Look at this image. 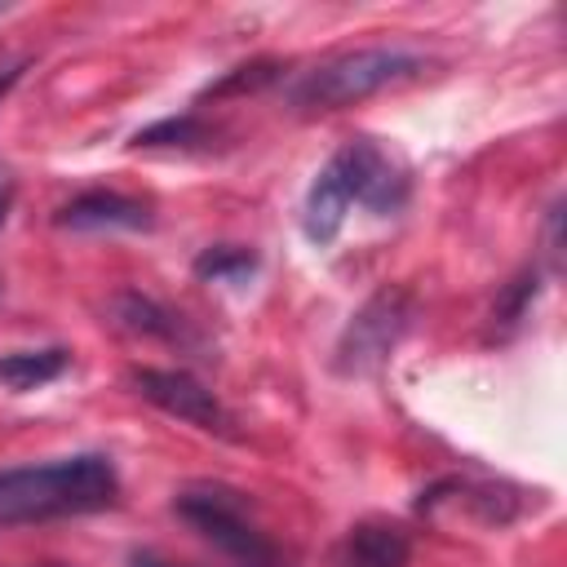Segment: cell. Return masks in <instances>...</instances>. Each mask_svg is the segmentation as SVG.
Returning <instances> with one entry per match:
<instances>
[{
  "label": "cell",
  "mask_w": 567,
  "mask_h": 567,
  "mask_svg": "<svg viewBox=\"0 0 567 567\" xmlns=\"http://www.w3.org/2000/svg\"><path fill=\"white\" fill-rule=\"evenodd\" d=\"M403 199H408V173L390 159V151L377 146L372 137H350L323 159V168L306 186L301 235L315 248H328L341 235L354 204L377 217H390L403 208Z\"/></svg>",
  "instance_id": "obj_1"
},
{
  "label": "cell",
  "mask_w": 567,
  "mask_h": 567,
  "mask_svg": "<svg viewBox=\"0 0 567 567\" xmlns=\"http://www.w3.org/2000/svg\"><path fill=\"white\" fill-rule=\"evenodd\" d=\"M120 501V470L106 452H71L0 470V527L102 514Z\"/></svg>",
  "instance_id": "obj_2"
},
{
  "label": "cell",
  "mask_w": 567,
  "mask_h": 567,
  "mask_svg": "<svg viewBox=\"0 0 567 567\" xmlns=\"http://www.w3.org/2000/svg\"><path fill=\"white\" fill-rule=\"evenodd\" d=\"M421 66H425V58L412 49H399V44L350 49V53H337V58L319 62L315 71H306V80L292 89V102L306 111H341V106H354L390 84L412 80Z\"/></svg>",
  "instance_id": "obj_3"
},
{
  "label": "cell",
  "mask_w": 567,
  "mask_h": 567,
  "mask_svg": "<svg viewBox=\"0 0 567 567\" xmlns=\"http://www.w3.org/2000/svg\"><path fill=\"white\" fill-rule=\"evenodd\" d=\"M173 514L199 532L204 540H213L217 549H226L230 558H239L244 567H275V545L270 536L257 527L252 505L239 487L226 483H190L173 496Z\"/></svg>",
  "instance_id": "obj_4"
},
{
  "label": "cell",
  "mask_w": 567,
  "mask_h": 567,
  "mask_svg": "<svg viewBox=\"0 0 567 567\" xmlns=\"http://www.w3.org/2000/svg\"><path fill=\"white\" fill-rule=\"evenodd\" d=\"M412 315H416V301L408 288H377L354 315L350 323L341 328L337 346H332V368L341 377H363V372H377L394 350L399 341L408 337L412 328Z\"/></svg>",
  "instance_id": "obj_5"
},
{
  "label": "cell",
  "mask_w": 567,
  "mask_h": 567,
  "mask_svg": "<svg viewBox=\"0 0 567 567\" xmlns=\"http://www.w3.org/2000/svg\"><path fill=\"white\" fill-rule=\"evenodd\" d=\"M128 385L155 403L159 412L177 416V421H190L195 430H208V434H221V439H235V416L226 412V403L190 372L182 368H133L128 372Z\"/></svg>",
  "instance_id": "obj_6"
},
{
  "label": "cell",
  "mask_w": 567,
  "mask_h": 567,
  "mask_svg": "<svg viewBox=\"0 0 567 567\" xmlns=\"http://www.w3.org/2000/svg\"><path fill=\"white\" fill-rule=\"evenodd\" d=\"M523 492L505 487V483H487V478H443L434 483L430 492H421L416 509L439 518L443 509H452L456 518L465 523H478V527H509L518 514H523Z\"/></svg>",
  "instance_id": "obj_7"
},
{
  "label": "cell",
  "mask_w": 567,
  "mask_h": 567,
  "mask_svg": "<svg viewBox=\"0 0 567 567\" xmlns=\"http://www.w3.org/2000/svg\"><path fill=\"white\" fill-rule=\"evenodd\" d=\"M412 563V540L403 527L385 518H363L346 527V536L332 549V567H408Z\"/></svg>",
  "instance_id": "obj_8"
},
{
  "label": "cell",
  "mask_w": 567,
  "mask_h": 567,
  "mask_svg": "<svg viewBox=\"0 0 567 567\" xmlns=\"http://www.w3.org/2000/svg\"><path fill=\"white\" fill-rule=\"evenodd\" d=\"M151 208L120 190H84L58 208V226L66 230H151Z\"/></svg>",
  "instance_id": "obj_9"
},
{
  "label": "cell",
  "mask_w": 567,
  "mask_h": 567,
  "mask_svg": "<svg viewBox=\"0 0 567 567\" xmlns=\"http://www.w3.org/2000/svg\"><path fill=\"white\" fill-rule=\"evenodd\" d=\"M111 323L133 332V337H155V341H190L182 315H173L168 306H159L146 292H120L111 297Z\"/></svg>",
  "instance_id": "obj_10"
},
{
  "label": "cell",
  "mask_w": 567,
  "mask_h": 567,
  "mask_svg": "<svg viewBox=\"0 0 567 567\" xmlns=\"http://www.w3.org/2000/svg\"><path fill=\"white\" fill-rule=\"evenodd\" d=\"M66 363H71V354L62 350V346H44V350H9V354H0V385H9V390H40V385H49V381H58L62 372H66Z\"/></svg>",
  "instance_id": "obj_11"
},
{
  "label": "cell",
  "mask_w": 567,
  "mask_h": 567,
  "mask_svg": "<svg viewBox=\"0 0 567 567\" xmlns=\"http://www.w3.org/2000/svg\"><path fill=\"white\" fill-rule=\"evenodd\" d=\"M195 275L204 284H248L257 275V252L244 244H213L195 257Z\"/></svg>",
  "instance_id": "obj_12"
},
{
  "label": "cell",
  "mask_w": 567,
  "mask_h": 567,
  "mask_svg": "<svg viewBox=\"0 0 567 567\" xmlns=\"http://www.w3.org/2000/svg\"><path fill=\"white\" fill-rule=\"evenodd\" d=\"M204 137H208V124L186 111V115H164V120L137 128L133 133V146H195Z\"/></svg>",
  "instance_id": "obj_13"
},
{
  "label": "cell",
  "mask_w": 567,
  "mask_h": 567,
  "mask_svg": "<svg viewBox=\"0 0 567 567\" xmlns=\"http://www.w3.org/2000/svg\"><path fill=\"white\" fill-rule=\"evenodd\" d=\"M270 80H279V62L275 58H257V62H244V66H230L221 80H213L204 93H199V102L204 97H230V93H252V89H261V84H270Z\"/></svg>",
  "instance_id": "obj_14"
},
{
  "label": "cell",
  "mask_w": 567,
  "mask_h": 567,
  "mask_svg": "<svg viewBox=\"0 0 567 567\" xmlns=\"http://www.w3.org/2000/svg\"><path fill=\"white\" fill-rule=\"evenodd\" d=\"M536 270H523L518 279H509L505 284V292H501V301L492 306V323H501V328H514L523 315H527V306L536 301Z\"/></svg>",
  "instance_id": "obj_15"
},
{
  "label": "cell",
  "mask_w": 567,
  "mask_h": 567,
  "mask_svg": "<svg viewBox=\"0 0 567 567\" xmlns=\"http://www.w3.org/2000/svg\"><path fill=\"white\" fill-rule=\"evenodd\" d=\"M128 567H177V563H168V558H159L151 549H137V554H128Z\"/></svg>",
  "instance_id": "obj_16"
},
{
  "label": "cell",
  "mask_w": 567,
  "mask_h": 567,
  "mask_svg": "<svg viewBox=\"0 0 567 567\" xmlns=\"http://www.w3.org/2000/svg\"><path fill=\"white\" fill-rule=\"evenodd\" d=\"M18 75H22V71H18V66H9V71H4V75H0V97H4V93H9V84H13V80H18Z\"/></svg>",
  "instance_id": "obj_17"
},
{
  "label": "cell",
  "mask_w": 567,
  "mask_h": 567,
  "mask_svg": "<svg viewBox=\"0 0 567 567\" xmlns=\"http://www.w3.org/2000/svg\"><path fill=\"white\" fill-rule=\"evenodd\" d=\"M4 213H9V186H0V226H4Z\"/></svg>",
  "instance_id": "obj_18"
},
{
  "label": "cell",
  "mask_w": 567,
  "mask_h": 567,
  "mask_svg": "<svg viewBox=\"0 0 567 567\" xmlns=\"http://www.w3.org/2000/svg\"><path fill=\"white\" fill-rule=\"evenodd\" d=\"M0 13H9V4H0Z\"/></svg>",
  "instance_id": "obj_19"
},
{
  "label": "cell",
  "mask_w": 567,
  "mask_h": 567,
  "mask_svg": "<svg viewBox=\"0 0 567 567\" xmlns=\"http://www.w3.org/2000/svg\"><path fill=\"white\" fill-rule=\"evenodd\" d=\"M49 567H58V563H49Z\"/></svg>",
  "instance_id": "obj_20"
}]
</instances>
